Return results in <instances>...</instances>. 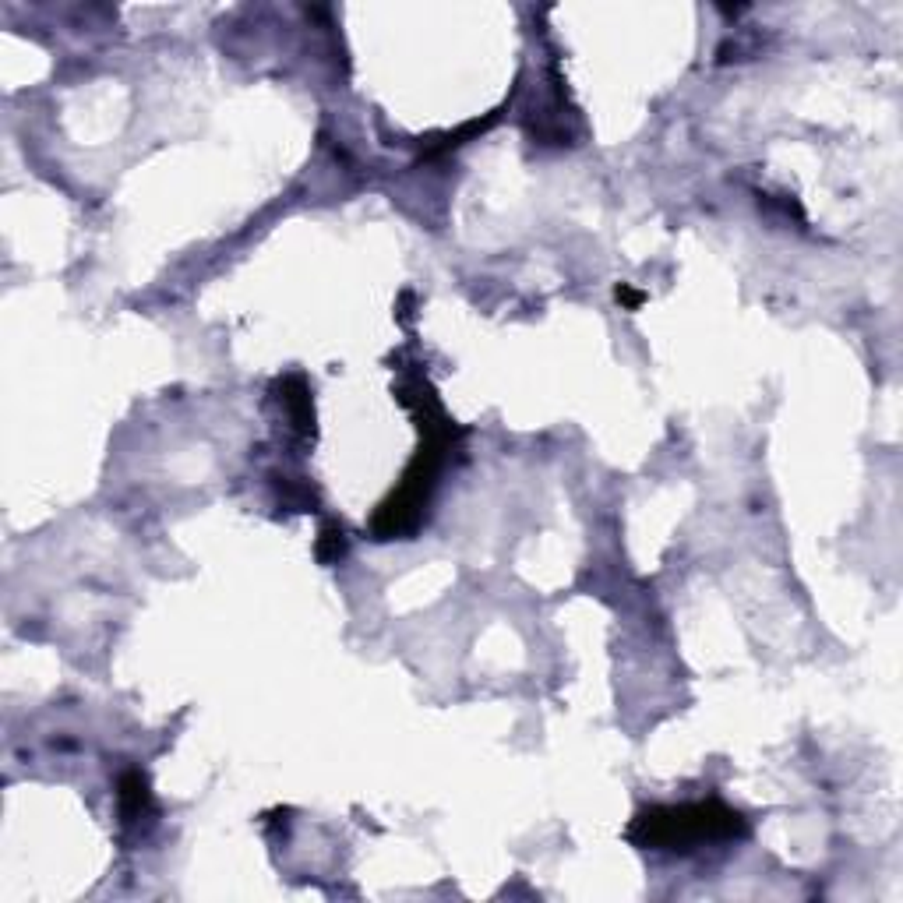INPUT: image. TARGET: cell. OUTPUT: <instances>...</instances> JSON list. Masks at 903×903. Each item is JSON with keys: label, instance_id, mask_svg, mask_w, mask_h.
Instances as JSON below:
<instances>
[{"label": "cell", "instance_id": "2", "mask_svg": "<svg viewBox=\"0 0 903 903\" xmlns=\"http://www.w3.org/2000/svg\"><path fill=\"white\" fill-rule=\"evenodd\" d=\"M120 815H124L127 822H135V819H145V815L152 812V791H149V780L138 773V769H131V773H124L120 777Z\"/></svg>", "mask_w": 903, "mask_h": 903}, {"label": "cell", "instance_id": "3", "mask_svg": "<svg viewBox=\"0 0 903 903\" xmlns=\"http://www.w3.org/2000/svg\"><path fill=\"white\" fill-rule=\"evenodd\" d=\"M283 403L290 410V420L297 431H311L314 427V410H311V392H307L304 378H286L283 381Z\"/></svg>", "mask_w": 903, "mask_h": 903}, {"label": "cell", "instance_id": "5", "mask_svg": "<svg viewBox=\"0 0 903 903\" xmlns=\"http://www.w3.org/2000/svg\"><path fill=\"white\" fill-rule=\"evenodd\" d=\"M618 300L625 307H639L642 304V293H635V290H628V286H618Z\"/></svg>", "mask_w": 903, "mask_h": 903}, {"label": "cell", "instance_id": "1", "mask_svg": "<svg viewBox=\"0 0 903 903\" xmlns=\"http://www.w3.org/2000/svg\"><path fill=\"white\" fill-rule=\"evenodd\" d=\"M748 833V822L734 808L720 801H699V805H660L642 812L628 829V840L653 851H688L709 840H738Z\"/></svg>", "mask_w": 903, "mask_h": 903}, {"label": "cell", "instance_id": "4", "mask_svg": "<svg viewBox=\"0 0 903 903\" xmlns=\"http://www.w3.org/2000/svg\"><path fill=\"white\" fill-rule=\"evenodd\" d=\"M346 551V533L339 530V526H325V533H321L318 540V558L325 561V565H332V561H339Z\"/></svg>", "mask_w": 903, "mask_h": 903}]
</instances>
